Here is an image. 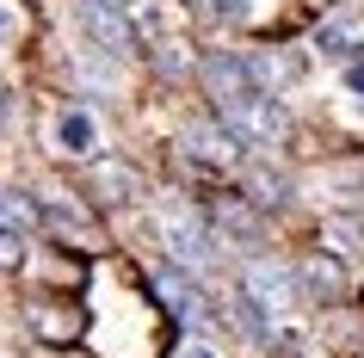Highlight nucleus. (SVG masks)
Listing matches in <instances>:
<instances>
[{"instance_id":"nucleus-1","label":"nucleus","mask_w":364,"mask_h":358,"mask_svg":"<svg viewBox=\"0 0 364 358\" xmlns=\"http://www.w3.org/2000/svg\"><path fill=\"white\" fill-rule=\"evenodd\" d=\"M198 80H204V99H210V112L229 124L247 149H278L290 136V112L284 99L259 87V75L247 68L241 50H210V56L198 62Z\"/></svg>"},{"instance_id":"nucleus-2","label":"nucleus","mask_w":364,"mask_h":358,"mask_svg":"<svg viewBox=\"0 0 364 358\" xmlns=\"http://www.w3.org/2000/svg\"><path fill=\"white\" fill-rule=\"evenodd\" d=\"M154 228H161L167 253L186 265V272H204V265L216 260V228H210V216H198L192 204L161 198V204H154Z\"/></svg>"},{"instance_id":"nucleus-3","label":"nucleus","mask_w":364,"mask_h":358,"mask_svg":"<svg viewBox=\"0 0 364 358\" xmlns=\"http://www.w3.org/2000/svg\"><path fill=\"white\" fill-rule=\"evenodd\" d=\"M75 25H80V38L93 43V56H136L142 50V31H136V13L130 6H117V0H75Z\"/></svg>"},{"instance_id":"nucleus-4","label":"nucleus","mask_w":364,"mask_h":358,"mask_svg":"<svg viewBox=\"0 0 364 358\" xmlns=\"http://www.w3.org/2000/svg\"><path fill=\"white\" fill-rule=\"evenodd\" d=\"M179 142H186L192 161H204V167H216V173H229V167L247 161V142H241V136H235L216 112H210V117H192V124L179 130Z\"/></svg>"},{"instance_id":"nucleus-5","label":"nucleus","mask_w":364,"mask_h":358,"mask_svg":"<svg viewBox=\"0 0 364 358\" xmlns=\"http://www.w3.org/2000/svg\"><path fill=\"white\" fill-rule=\"evenodd\" d=\"M241 290H247L259 309H272V315H284L290 302L303 297V284H296V265L266 260V253H253V260H247V272H241Z\"/></svg>"},{"instance_id":"nucleus-6","label":"nucleus","mask_w":364,"mask_h":358,"mask_svg":"<svg viewBox=\"0 0 364 358\" xmlns=\"http://www.w3.org/2000/svg\"><path fill=\"white\" fill-rule=\"evenodd\" d=\"M154 297H161V309H167L179 327H198V321L210 315V309H204V290H198V278H192L179 260L154 272Z\"/></svg>"},{"instance_id":"nucleus-7","label":"nucleus","mask_w":364,"mask_h":358,"mask_svg":"<svg viewBox=\"0 0 364 358\" xmlns=\"http://www.w3.org/2000/svg\"><path fill=\"white\" fill-rule=\"evenodd\" d=\"M296 284H303V297L340 302L346 290H352V265H346V253H333V247H315V253L296 265Z\"/></svg>"},{"instance_id":"nucleus-8","label":"nucleus","mask_w":364,"mask_h":358,"mask_svg":"<svg viewBox=\"0 0 364 358\" xmlns=\"http://www.w3.org/2000/svg\"><path fill=\"white\" fill-rule=\"evenodd\" d=\"M50 136H56V154H68V161H93L99 154V117L87 105H62Z\"/></svg>"},{"instance_id":"nucleus-9","label":"nucleus","mask_w":364,"mask_h":358,"mask_svg":"<svg viewBox=\"0 0 364 358\" xmlns=\"http://www.w3.org/2000/svg\"><path fill=\"white\" fill-rule=\"evenodd\" d=\"M315 56L321 62H352V56H364V31H358V19H327L321 31H315Z\"/></svg>"},{"instance_id":"nucleus-10","label":"nucleus","mask_w":364,"mask_h":358,"mask_svg":"<svg viewBox=\"0 0 364 358\" xmlns=\"http://www.w3.org/2000/svg\"><path fill=\"white\" fill-rule=\"evenodd\" d=\"M247 198H253L259 210L290 204V173H284V167H266V161H253V167H247Z\"/></svg>"},{"instance_id":"nucleus-11","label":"nucleus","mask_w":364,"mask_h":358,"mask_svg":"<svg viewBox=\"0 0 364 358\" xmlns=\"http://www.w3.org/2000/svg\"><path fill=\"white\" fill-rule=\"evenodd\" d=\"M210 228H223V235H229V241H241V247L259 241V223L247 216V204H241V198H216V204H210Z\"/></svg>"},{"instance_id":"nucleus-12","label":"nucleus","mask_w":364,"mask_h":358,"mask_svg":"<svg viewBox=\"0 0 364 358\" xmlns=\"http://www.w3.org/2000/svg\"><path fill=\"white\" fill-rule=\"evenodd\" d=\"M229 315H235V327L247 334V346H259V352L272 346V321H278V315H272V309H259V302H253L247 290H241V297L229 302Z\"/></svg>"},{"instance_id":"nucleus-13","label":"nucleus","mask_w":364,"mask_h":358,"mask_svg":"<svg viewBox=\"0 0 364 358\" xmlns=\"http://www.w3.org/2000/svg\"><path fill=\"white\" fill-rule=\"evenodd\" d=\"M0 223L25 235V228H38V223H43V204H31V191L6 186V191H0Z\"/></svg>"},{"instance_id":"nucleus-14","label":"nucleus","mask_w":364,"mask_h":358,"mask_svg":"<svg viewBox=\"0 0 364 358\" xmlns=\"http://www.w3.org/2000/svg\"><path fill=\"white\" fill-rule=\"evenodd\" d=\"M321 247H333V253H346V260L364 253V223L358 216H327L321 223Z\"/></svg>"},{"instance_id":"nucleus-15","label":"nucleus","mask_w":364,"mask_h":358,"mask_svg":"<svg viewBox=\"0 0 364 358\" xmlns=\"http://www.w3.org/2000/svg\"><path fill=\"white\" fill-rule=\"evenodd\" d=\"M99 191H112V204H130L136 198V173L124 161H99Z\"/></svg>"},{"instance_id":"nucleus-16","label":"nucleus","mask_w":364,"mask_h":358,"mask_svg":"<svg viewBox=\"0 0 364 358\" xmlns=\"http://www.w3.org/2000/svg\"><path fill=\"white\" fill-rule=\"evenodd\" d=\"M266 0H210V25H253Z\"/></svg>"},{"instance_id":"nucleus-17","label":"nucleus","mask_w":364,"mask_h":358,"mask_svg":"<svg viewBox=\"0 0 364 358\" xmlns=\"http://www.w3.org/2000/svg\"><path fill=\"white\" fill-rule=\"evenodd\" d=\"M154 68H161V75H186V43H154Z\"/></svg>"},{"instance_id":"nucleus-18","label":"nucleus","mask_w":364,"mask_h":358,"mask_svg":"<svg viewBox=\"0 0 364 358\" xmlns=\"http://www.w3.org/2000/svg\"><path fill=\"white\" fill-rule=\"evenodd\" d=\"M25 31V13H19V0H0V43H13Z\"/></svg>"},{"instance_id":"nucleus-19","label":"nucleus","mask_w":364,"mask_h":358,"mask_svg":"<svg viewBox=\"0 0 364 358\" xmlns=\"http://www.w3.org/2000/svg\"><path fill=\"white\" fill-rule=\"evenodd\" d=\"M19 260H25V235L0 223V265H19Z\"/></svg>"},{"instance_id":"nucleus-20","label":"nucleus","mask_w":364,"mask_h":358,"mask_svg":"<svg viewBox=\"0 0 364 358\" xmlns=\"http://www.w3.org/2000/svg\"><path fill=\"white\" fill-rule=\"evenodd\" d=\"M340 80H346V93H352V99H364V56L340 62Z\"/></svg>"},{"instance_id":"nucleus-21","label":"nucleus","mask_w":364,"mask_h":358,"mask_svg":"<svg viewBox=\"0 0 364 358\" xmlns=\"http://www.w3.org/2000/svg\"><path fill=\"white\" fill-rule=\"evenodd\" d=\"M173 358H216V352H210V339L186 334V339H179V346H173Z\"/></svg>"},{"instance_id":"nucleus-22","label":"nucleus","mask_w":364,"mask_h":358,"mask_svg":"<svg viewBox=\"0 0 364 358\" xmlns=\"http://www.w3.org/2000/svg\"><path fill=\"white\" fill-rule=\"evenodd\" d=\"M6 124H13V87L0 80V130H6Z\"/></svg>"},{"instance_id":"nucleus-23","label":"nucleus","mask_w":364,"mask_h":358,"mask_svg":"<svg viewBox=\"0 0 364 358\" xmlns=\"http://www.w3.org/2000/svg\"><path fill=\"white\" fill-rule=\"evenodd\" d=\"M117 6H130V0H117Z\"/></svg>"}]
</instances>
